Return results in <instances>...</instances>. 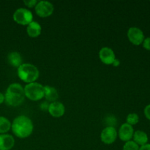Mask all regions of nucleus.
<instances>
[{"label":"nucleus","mask_w":150,"mask_h":150,"mask_svg":"<svg viewBox=\"0 0 150 150\" xmlns=\"http://www.w3.org/2000/svg\"><path fill=\"white\" fill-rule=\"evenodd\" d=\"M11 124L10 120L6 117H0V134H5L11 129Z\"/></svg>","instance_id":"f3484780"},{"label":"nucleus","mask_w":150,"mask_h":150,"mask_svg":"<svg viewBox=\"0 0 150 150\" xmlns=\"http://www.w3.org/2000/svg\"><path fill=\"white\" fill-rule=\"evenodd\" d=\"M118 136L117 130L113 126H107L102 130L100 133L101 142L105 144H112L116 142Z\"/></svg>","instance_id":"6e6552de"},{"label":"nucleus","mask_w":150,"mask_h":150,"mask_svg":"<svg viewBox=\"0 0 150 150\" xmlns=\"http://www.w3.org/2000/svg\"><path fill=\"white\" fill-rule=\"evenodd\" d=\"M139 117L136 113H130L126 117V123L128 125L133 126L136 125L139 123Z\"/></svg>","instance_id":"a211bd4d"},{"label":"nucleus","mask_w":150,"mask_h":150,"mask_svg":"<svg viewBox=\"0 0 150 150\" xmlns=\"http://www.w3.org/2000/svg\"><path fill=\"white\" fill-rule=\"evenodd\" d=\"M13 18L16 23L21 26H27L33 21V14L26 8L17 9L13 15Z\"/></svg>","instance_id":"39448f33"},{"label":"nucleus","mask_w":150,"mask_h":150,"mask_svg":"<svg viewBox=\"0 0 150 150\" xmlns=\"http://www.w3.org/2000/svg\"><path fill=\"white\" fill-rule=\"evenodd\" d=\"M17 75L23 82L27 83H33L38 79L40 71L38 67L30 63H23L17 68Z\"/></svg>","instance_id":"7ed1b4c3"},{"label":"nucleus","mask_w":150,"mask_h":150,"mask_svg":"<svg viewBox=\"0 0 150 150\" xmlns=\"http://www.w3.org/2000/svg\"><path fill=\"white\" fill-rule=\"evenodd\" d=\"M36 14L40 18H47L53 14L54 10V5L48 1H40L35 7Z\"/></svg>","instance_id":"423d86ee"},{"label":"nucleus","mask_w":150,"mask_h":150,"mask_svg":"<svg viewBox=\"0 0 150 150\" xmlns=\"http://www.w3.org/2000/svg\"><path fill=\"white\" fill-rule=\"evenodd\" d=\"M48 112L49 113L51 117H54V118H60L65 113V107L62 103L58 100L50 103Z\"/></svg>","instance_id":"9b49d317"},{"label":"nucleus","mask_w":150,"mask_h":150,"mask_svg":"<svg viewBox=\"0 0 150 150\" xmlns=\"http://www.w3.org/2000/svg\"><path fill=\"white\" fill-rule=\"evenodd\" d=\"M4 102V95L0 92V105Z\"/></svg>","instance_id":"a878e982"},{"label":"nucleus","mask_w":150,"mask_h":150,"mask_svg":"<svg viewBox=\"0 0 150 150\" xmlns=\"http://www.w3.org/2000/svg\"><path fill=\"white\" fill-rule=\"evenodd\" d=\"M44 89H45L44 98H45L47 101L51 103L57 101L59 98V94L56 88L46 85V86H44Z\"/></svg>","instance_id":"4468645a"},{"label":"nucleus","mask_w":150,"mask_h":150,"mask_svg":"<svg viewBox=\"0 0 150 150\" xmlns=\"http://www.w3.org/2000/svg\"><path fill=\"white\" fill-rule=\"evenodd\" d=\"M41 32H42V27L38 21H33L26 26V33L30 38H38L41 35Z\"/></svg>","instance_id":"ddd939ff"},{"label":"nucleus","mask_w":150,"mask_h":150,"mask_svg":"<svg viewBox=\"0 0 150 150\" xmlns=\"http://www.w3.org/2000/svg\"><path fill=\"white\" fill-rule=\"evenodd\" d=\"M15 145V139L12 135L0 134V150H10Z\"/></svg>","instance_id":"f8f14e48"},{"label":"nucleus","mask_w":150,"mask_h":150,"mask_svg":"<svg viewBox=\"0 0 150 150\" xmlns=\"http://www.w3.org/2000/svg\"><path fill=\"white\" fill-rule=\"evenodd\" d=\"M99 58L100 61L106 65H111L116 59L114 51L109 47H103L99 51Z\"/></svg>","instance_id":"1a4fd4ad"},{"label":"nucleus","mask_w":150,"mask_h":150,"mask_svg":"<svg viewBox=\"0 0 150 150\" xmlns=\"http://www.w3.org/2000/svg\"><path fill=\"white\" fill-rule=\"evenodd\" d=\"M139 150H150V144H146L143 145V146L139 147Z\"/></svg>","instance_id":"b1692460"},{"label":"nucleus","mask_w":150,"mask_h":150,"mask_svg":"<svg viewBox=\"0 0 150 150\" xmlns=\"http://www.w3.org/2000/svg\"><path fill=\"white\" fill-rule=\"evenodd\" d=\"M38 1L37 0H25L23 1V4L29 8H33L36 6Z\"/></svg>","instance_id":"aec40b11"},{"label":"nucleus","mask_w":150,"mask_h":150,"mask_svg":"<svg viewBox=\"0 0 150 150\" xmlns=\"http://www.w3.org/2000/svg\"><path fill=\"white\" fill-rule=\"evenodd\" d=\"M133 141L139 146H142L143 145L148 144L149 137H148V135L144 131L136 130V131L134 132V134H133Z\"/></svg>","instance_id":"dca6fc26"},{"label":"nucleus","mask_w":150,"mask_h":150,"mask_svg":"<svg viewBox=\"0 0 150 150\" xmlns=\"http://www.w3.org/2000/svg\"><path fill=\"white\" fill-rule=\"evenodd\" d=\"M144 114L145 117L150 121V104L145 107L144 110Z\"/></svg>","instance_id":"4be33fe9"},{"label":"nucleus","mask_w":150,"mask_h":150,"mask_svg":"<svg viewBox=\"0 0 150 150\" xmlns=\"http://www.w3.org/2000/svg\"><path fill=\"white\" fill-rule=\"evenodd\" d=\"M142 45H143V48L146 49V51H150V37L145 38L143 43H142Z\"/></svg>","instance_id":"412c9836"},{"label":"nucleus","mask_w":150,"mask_h":150,"mask_svg":"<svg viewBox=\"0 0 150 150\" xmlns=\"http://www.w3.org/2000/svg\"><path fill=\"white\" fill-rule=\"evenodd\" d=\"M139 147L140 146L139 145L136 144L133 140H131L125 143L122 150H139Z\"/></svg>","instance_id":"6ab92c4d"},{"label":"nucleus","mask_w":150,"mask_h":150,"mask_svg":"<svg viewBox=\"0 0 150 150\" xmlns=\"http://www.w3.org/2000/svg\"><path fill=\"white\" fill-rule=\"evenodd\" d=\"M25 97L32 101H38L44 98V86L38 82L27 83L24 86Z\"/></svg>","instance_id":"20e7f679"},{"label":"nucleus","mask_w":150,"mask_h":150,"mask_svg":"<svg viewBox=\"0 0 150 150\" xmlns=\"http://www.w3.org/2000/svg\"><path fill=\"white\" fill-rule=\"evenodd\" d=\"M129 41L134 45H140L143 43L145 39L144 32L139 27L132 26L129 28L127 32Z\"/></svg>","instance_id":"0eeeda50"},{"label":"nucleus","mask_w":150,"mask_h":150,"mask_svg":"<svg viewBox=\"0 0 150 150\" xmlns=\"http://www.w3.org/2000/svg\"><path fill=\"white\" fill-rule=\"evenodd\" d=\"M11 130L16 137L26 139L33 133L34 125L29 117L25 115H20L13 120L11 124Z\"/></svg>","instance_id":"f257e3e1"},{"label":"nucleus","mask_w":150,"mask_h":150,"mask_svg":"<svg viewBox=\"0 0 150 150\" xmlns=\"http://www.w3.org/2000/svg\"><path fill=\"white\" fill-rule=\"evenodd\" d=\"M134 132L133 126L128 125L127 123H124L120 126L117 133L120 140L124 142H127L133 139Z\"/></svg>","instance_id":"9d476101"},{"label":"nucleus","mask_w":150,"mask_h":150,"mask_svg":"<svg viewBox=\"0 0 150 150\" xmlns=\"http://www.w3.org/2000/svg\"><path fill=\"white\" fill-rule=\"evenodd\" d=\"M48 106H49V103L44 102L41 104L40 108L42 110V111H45V110H47V111H48Z\"/></svg>","instance_id":"5701e85b"},{"label":"nucleus","mask_w":150,"mask_h":150,"mask_svg":"<svg viewBox=\"0 0 150 150\" xmlns=\"http://www.w3.org/2000/svg\"><path fill=\"white\" fill-rule=\"evenodd\" d=\"M7 62L11 66L18 68L23 64V59L21 54L17 51H12L7 55Z\"/></svg>","instance_id":"2eb2a0df"},{"label":"nucleus","mask_w":150,"mask_h":150,"mask_svg":"<svg viewBox=\"0 0 150 150\" xmlns=\"http://www.w3.org/2000/svg\"><path fill=\"white\" fill-rule=\"evenodd\" d=\"M24 88L20 83H13L10 84L4 94V102L7 105L17 107L24 101Z\"/></svg>","instance_id":"f03ea898"},{"label":"nucleus","mask_w":150,"mask_h":150,"mask_svg":"<svg viewBox=\"0 0 150 150\" xmlns=\"http://www.w3.org/2000/svg\"><path fill=\"white\" fill-rule=\"evenodd\" d=\"M120 61L118 59L116 58V59L114 60V62H113L112 65L114 66V67H119V66H120Z\"/></svg>","instance_id":"393cba45"}]
</instances>
